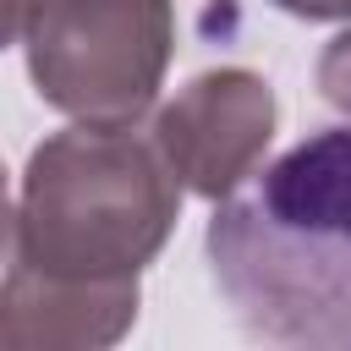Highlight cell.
<instances>
[{"instance_id":"6da1fadb","label":"cell","mask_w":351,"mask_h":351,"mask_svg":"<svg viewBox=\"0 0 351 351\" xmlns=\"http://www.w3.org/2000/svg\"><path fill=\"white\" fill-rule=\"evenodd\" d=\"M203 252L252 340L351 351V121L307 132L225 192Z\"/></svg>"},{"instance_id":"7a4b0ae2","label":"cell","mask_w":351,"mask_h":351,"mask_svg":"<svg viewBox=\"0 0 351 351\" xmlns=\"http://www.w3.org/2000/svg\"><path fill=\"white\" fill-rule=\"evenodd\" d=\"M181 219V181L154 137L77 121L27 154L5 258L55 285H143Z\"/></svg>"},{"instance_id":"3957f363","label":"cell","mask_w":351,"mask_h":351,"mask_svg":"<svg viewBox=\"0 0 351 351\" xmlns=\"http://www.w3.org/2000/svg\"><path fill=\"white\" fill-rule=\"evenodd\" d=\"M33 93L99 126H137L176 55L170 0H33L22 22Z\"/></svg>"},{"instance_id":"277c9868","label":"cell","mask_w":351,"mask_h":351,"mask_svg":"<svg viewBox=\"0 0 351 351\" xmlns=\"http://www.w3.org/2000/svg\"><path fill=\"white\" fill-rule=\"evenodd\" d=\"M274 121H280V104L258 71L214 66V71H197L186 88H176L170 104H159L148 137L165 154L181 192L219 203L263 165L274 143Z\"/></svg>"},{"instance_id":"5b68a950","label":"cell","mask_w":351,"mask_h":351,"mask_svg":"<svg viewBox=\"0 0 351 351\" xmlns=\"http://www.w3.org/2000/svg\"><path fill=\"white\" fill-rule=\"evenodd\" d=\"M143 285H55L0 258V351H99L132 335Z\"/></svg>"},{"instance_id":"8992f818","label":"cell","mask_w":351,"mask_h":351,"mask_svg":"<svg viewBox=\"0 0 351 351\" xmlns=\"http://www.w3.org/2000/svg\"><path fill=\"white\" fill-rule=\"evenodd\" d=\"M318 93L335 104V110H346L351 115V27L346 33H335L329 44H324V55H318Z\"/></svg>"},{"instance_id":"52a82bcc","label":"cell","mask_w":351,"mask_h":351,"mask_svg":"<svg viewBox=\"0 0 351 351\" xmlns=\"http://www.w3.org/2000/svg\"><path fill=\"white\" fill-rule=\"evenodd\" d=\"M269 5L302 22H351V0H269Z\"/></svg>"},{"instance_id":"ba28073f","label":"cell","mask_w":351,"mask_h":351,"mask_svg":"<svg viewBox=\"0 0 351 351\" xmlns=\"http://www.w3.org/2000/svg\"><path fill=\"white\" fill-rule=\"evenodd\" d=\"M27 5H33V0H0V49L22 38V22H27Z\"/></svg>"},{"instance_id":"9c48e42d","label":"cell","mask_w":351,"mask_h":351,"mask_svg":"<svg viewBox=\"0 0 351 351\" xmlns=\"http://www.w3.org/2000/svg\"><path fill=\"white\" fill-rule=\"evenodd\" d=\"M11 214H16V203H11V181H5V165H0V258H5V247H11Z\"/></svg>"}]
</instances>
